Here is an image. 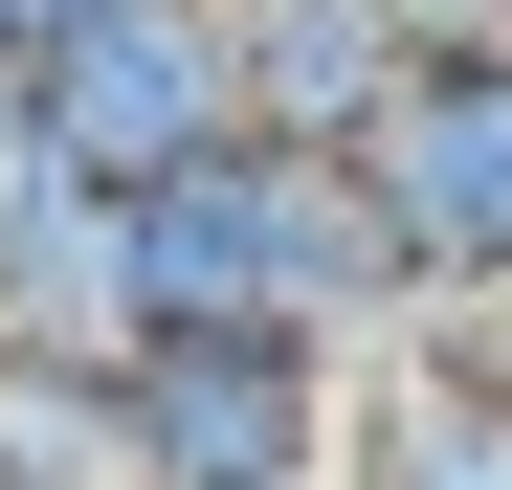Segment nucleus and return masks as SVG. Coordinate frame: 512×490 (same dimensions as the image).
I'll return each mask as SVG.
<instances>
[{
  "instance_id": "1",
  "label": "nucleus",
  "mask_w": 512,
  "mask_h": 490,
  "mask_svg": "<svg viewBox=\"0 0 512 490\" xmlns=\"http://www.w3.org/2000/svg\"><path fill=\"white\" fill-rule=\"evenodd\" d=\"M134 312L156 335H312V357H379L423 268H401V223L357 156H290V134H223L179 156V179L134 201Z\"/></svg>"
},
{
  "instance_id": "2",
  "label": "nucleus",
  "mask_w": 512,
  "mask_h": 490,
  "mask_svg": "<svg viewBox=\"0 0 512 490\" xmlns=\"http://www.w3.org/2000/svg\"><path fill=\"white\" fill-rule=\"evenodd\" d=\"M23 134L67 156V179L156 201L179 156L245 134V67H223V0H90L67 45H23Z\"/></svg>"
},
{
  "instance_id": "3",
  "label": "nucleus",
  "mask_w": 512,
  "mask_h": 490,
  "mask_svg": "<svg viewBox=\"0 0 512 490\" xmlns=\"http://www.w3.org/2000/svg\"><path fill=\"white\" fill-rule=\"evenodd\" d=\"M357 357L312 335H134V468L156 490H334Z\"/></svg>"
},
{
  "instance_id": "4",
  "label": "nucleus",
  "mask_w": 512,
  "mask_h": 490,
  "mask_svg": "<svg viewBox=\"0 0 512 490\" xmlns=\"http://www.w3.org/2000/svg\"><path fill=\"white\" fill-rule=\"evenodd\" d=\"M357 179H379V223H401V268H423V290L512 268V23H468V45H423V67H401V112L357 134Z\"/></svg>"
},
{
  "instance_id": "5",
  "label": "nucleus",
  "mask_w": 512,
  "mask_h": 490,
  "mask_svg": "<svg viewBox=\"0 0 512 490\" xmlns=\"http://www.w3.org/2000/svg\"><path fill=\"white\" fill-rule=\"evenodd\" d=\"M134 201L67 179L23 134V67H0V357H67V379H134Z\"/></svg>"
},
{
  "instance_id": "6",
  "label": "nucleus",
  "mask_w": 512,
  "mask_h": 490,
  "mask_svg": "<svg viewBox=\"0 0 512 490\" xmlns=\"http://www.w3.org/2000/svg\"><path fill=\"white\" fill-rule=\"evenodd\" d=\"M446 45L423 0H223V67H245V134H290V156H357L401 112V67Z\"/></svg>"
},
{
  "instance_id": "7",
  "label": "nucleus",
  "mask_w": 512,
  "mask_h": 490,
  "mask_svg": "<svg viewBox=\"0 0 512 490\" xmlns=\"http://www.w3.org/2000/svg\"><path fill=\"white\" fill-rule=\"evenodd\" d=\"M334 490H512V424L423 357H357V424H334Z\"/></svg>"
},
{
  "instance_id": "8",
  "label": "nucleus",
  "mask_w": 512,
  "mask_h": 490,
  "mask_svg": "<svg viewBox=\"0 0 512 490\" xmlns=\"http://www.w3.org/2000/svg\"><path fill=\"white\" fill-rule=\"evenodd\" d=\"M379 357H423V379H468L490 424H512V268H468V290H423V312H401Z\"/></svg>"
},
{
  "instance_id": "9",
  "label": "nucleus",
  "mask_w": 512,
  "mask_h": 490,
  "mask_svg": "<svg viewBox=\"0 0 512 490\" xmlns=\"http://www.w3.org/2000/svg\"><path fill=\"white\" fill-rule=\"evenodd\" d=\"M67 23H90V0H0V45H67Z\"/></svg>"
},
{
  "instance_id": "10",
  "label": "nucleus",
  "mask_w": 512,
  "mask_h": 490,
  "mask_svg": "<svg viewBox=\"0 0 512 490\" xmlns=\"http://www.w3.org/2000/svg\"><path fill=\"white\" fill-rule=\"evenodd\" d=\"M0 67H23V45H0Z\"/></svg>"
}]
</instances>
